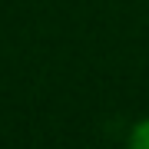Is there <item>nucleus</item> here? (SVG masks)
<instances>
[{
	"mask_svg": "<svg viewBox=\"0 0 149 149\" xmlns=\"http://www.w3.org/2000/svg\"><path fill=\"white\" fill-rule=\"evenodd\" d=\"M126 149H149V116H146V119H139L136 126H133Z\"/></svg>",
	"mask_w": 149,
	"mask_h": 149,
	"instance_id": "f257e3e1",
	"label": "nucleus"
}]
</instances>
